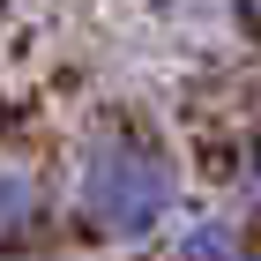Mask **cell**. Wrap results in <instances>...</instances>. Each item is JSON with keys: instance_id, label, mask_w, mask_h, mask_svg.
Listing matches in <instances>:
<instances>
[{"instance_id": "cell-1", "label": "cell", "mask_w": 261, "mask_h": 261, "mask_svg": "<svg viewBox=\"0 0 261 261\" xmlns=\"http://www.w3.org/2000/svg\"><path fill=\"white\" fill-rule=\"evenodd\" d=\"M179 209V164L157 135L142 127H105L75 164V217L105 246H142L157 239Z\"/></svg>"}, {"instance_id": "cell-2", "label": "cell", "mask_w": 261, "mask_h": 261, "mask_svg": "<svg viewBox=\"0 0 261 261\" xmlns=\"http://www.w3.org/2000/svg\"><path fill=\"white\" fill-rule=\"evenodd\" d=\"M45 231V187L30 164H0V254H15Z\"/></svg>"}, {"instance_id": "cell-3", "label": "cell", "mask_w": 261, "mask_h": 261, "mask_svg": "<svg viewBox=\"0 0 261 261\" xmlns=\"http://www.w3.org/2000/svg\"><path fill=\"white\" fill-rule=\"evenodd\" d=\"M172 261H261V254L239 231V217H194L179 239H172Z\"/></svg>"}, {"instance_id": "cell-4", "label": "cell", "mask_w": 261, "mask_h": 261, "mask_svg": "<svg viewBox=\"0 0 261 261\" xmlns=\"http://www.w3.org/2000/svg\"><path fill=\"white\" fill-rule=\"evenodd\" d=\"M239 194H246V201L261 209V135H254V142L239 149Z\"/></svg>"}, {"instance_id": "cell-5", "label": "cell", "mask_w": 261, "mask_h": 261, "mask_svg": "<svg viewBox=\"0 0 261 261\" xmlns=\"http://www.w3.org/2000/svg\"><path fill=\"white\" fill-rule=\"evenodd\" d=\"M157 8H164L172 22H209V15L224 8V0H157Z\"/></svg>"}]
</instances>
